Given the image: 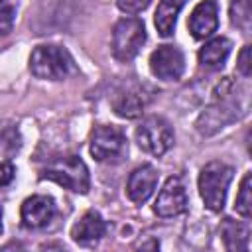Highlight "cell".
Listing matches in <instances>:
<instances>
[{
    "mask_svg": "<svg viewBox=\"0 0 252 252\" xmlns=\"http://www.w3.org/2000/svg\"><path fill=\"white\" fill-rule=\"evenodd\" d=\"M238 91H240V87L228 77L217 87V91L213 93L211 104L199 114L197 124H195L197 132L201 136L217 134L219 130H222L230 122L238 120L246 112V104H240V98L236 94Z\"/></svg>",
    "mask_w": 252,
    "mask_h": 252,
    "instance_id": "1",
    "label": "cell"
},
{
    "mask_svg": "<svg viewBox=\"0 0 252 252\" xmlns=\"http://www.w3.org/2000/svg\"><path fill=\"white\" fill-rule=\"evenodd\" d=\"M30 71L43 81H61L77 73L71 53L61 45H37L30 55Z\"/></svg>",
    "mask_w": 252,
    "mask_h": 252,
    "instance_id": "2",
    "label": "cell"
},
{
    "mask_svg": "<svg viewBox=\"0 0 252 252\" xmlns=\"http://www.w3.org/2000/svg\"><path fill=\"white\" fill-rule=\"evenodd\" d=\"M43 179H51L73 193H87L91 187V175L85 161L75 154H63L47 161L41 169Z\"/></svg>",
    "mask_w": 252,
    "mask_h": 252,
    "instance_id": "3",
    "label": "cell"
},
{
    "mask_svg": "<svg viewBox=\"0 0 252 252\" xmlns=\"http://www.w3.org/2000/svg\"><path fill=\"white\" fill-rule=\"evenodd\" d=\"M232 167L222 161H209L199 173V193L205 207L213 213L222 211L226 191L232 181Z\"/></svg>",
    "mask_w": 252,
    "mask_h": 252,
    "instance_id": "4",
    "label": "cell"
},
{
    "mask_svg": "<svg viewBox=\"0 0 252 252\" xmlns=\"http://www.w3.org/2000/svg\"><path fill=\"white\" fill-rule=\"evenodd\" d=\"M146 41V28L138 18H120L112 28V55L118 61H130Z\"/></svg>",
    "mask_w": 252,
    "mask_h": 252,
    "instance_id": "5",
    "label": "cell"
},
{
    "mask_svg": "<svg viewBox=\"0 0 252 252\" xmlns=\"http://www.w3.org/2000/svg\"><path fill=\"white\" fill-rule=\"evenodd\" d=\"M136 142L140 150L152 156H163L173 146V130L169 122L161 116H148L136 128Z\"/></svg>",
    "mask_w": 252,
    "mask_h": 252,
    "instance_id": "6",
    "label": "cell"
},
{
    "mask_svg": "<svg viewBox=\"0 0 252 252\" xmlns=\"http://www.w3.org/2000/svg\"><path fill=\"white\" fill-rule=\"evenodd\" d=\"M128 152V142L118 126H96L91 134V156L96 161H120Z\"/></svg>",
    "mask_w": 252,
    "mask_h": 252,
    "instance_id": "7",
    "label": "cell"
},
{
    "mask_svg": "<svg viewBox=\"0 0 252 252\" xmlns=\"http://www.w3.org/2000/svg\"><path fill=\"white\" fill-rule=\"evenodd\" d=\"M150 98H152V94L144 85L134 83V81H126L112 93L110 106L120 118L132 120V118L142 116Z\"/></svg>",
    "mask_w": 252,
    "mask_h": 252,
    "instance_id": "8",
    "label": "cell"
},
{
    "mask_svg": "<svg viewBox=\"0 0 252 252\" xmlns=\"http://www.w3.org/2000/svg\"><path fill=\"white\" fill-rule=\"evenodd\" d=\"M150 71L161 81H177L185 71V57L177 45H159L150 55Z\"/></svg>",
    "mask_w": 252,
    "mask_h": 252,
    "instance_id": "9",
    "label": "cell"
},
{
    "mask_svg": "<svg viewBox=\"0 0 252 252\" xmlns=\"http://www.w3.org/2000/svg\"><path fill=\"white\" fill-rule=\"evenodd\" d=\"M185 209H187V191L183 181L179 177H167V181L163 183V187L156 197L154 213L161 219H169L185 213Z\"/></svg>",
    "mask_w": 252,
    "mask_h": 252,
    "instance_id": "10",
    "label": "cell"
},
{
    "mask_svg": "<svg viewBox=\"0 0 252 252\" xmlns=\"http://www.w3.org/2000/svg\"><path fill=\"white\" fill-rule=\"evenodd\" d=\"M55 201L49 195H32L22 203L20 217L26 228H41L55 217Z\"/></svg>",
    "mask_w": 252,
    "mask_h": 252,
    "instance_id": "11",
    "label": "cell"
},
{
    "mask_svg": "<svg viewBox=\"0 0 252 252\" xmlns=\"http://www.w3.org/2000/svg\"><path fill=\"white\" fill-rule=\"evenodd\" d=\"M187 26H189V32L195 39H205V37H211L217 28H219V8H217V2L215 0H201L189 20H187Z\"/></svg>",
    "mask_w": 252,
    "mask_h": 252,
    "instance_id": "12",
    "label": "cell"
},
{
    "mask_svg": "<svg viewBox=\"0 0 252 252\" xmlns=\"http://www.w3.org/2000/svg\"><path fill=\"white\" fill-rule=\"evenodd\" d=\"M158 185V171L154 165L150 163H144L140 167H136L130 175H128V183H126V195L132 203L136 205H142L146 203L154 189Z\"/></svg>",
    "mask_w": 252,
    "mask_h": 252,
    "instance_id": "13",
    "label": "cell"
},
{
    "mask_svg": "<svg viewBox=\"0 0 252 252\" xmlns=\"http://www.w3.org/2000/svg\"><path fill=\"white\" fill-rule=\"evenodd\" d=\"M106 232V222L96 211H87L71 228V238L79 246H94Z\"/></svg>",
    "mask_w": 252,
    "mask_h": 252,
    "instance_id": "14",
    "label": "cell"
},
{
    "mask_svg": "<svg viewBox=\"0 0 252 252\" xmlns=\"http://www.w3.org/2000/svg\"><path fill=\"white\" fill-rule=\"evenodd\" d=\"M220 236L224 242V248L230 252H246L250 244V226L248 222L224 219L220 224Z\"/></svg>",
    "mask_w": 252,
    "mask_h": 252,
    "instance_id": "15",
    "label": "cell"
},
{
    "mask_svg": "<svg viewBox=\"0 0 252 252\" xmlns=\"http://www.w3.org/2000/svg\"><path fill=\"white\" fill-rule=\"evenodd\" d=\"M232 49V41L228 37H213L211 41H207L201 51H199V63L205 69H219L224 65L228 53Z\"/></svg>",
    "mask_w": 252,
    "mask_h": 252,
    "instance_id": "16",
    "label": "cell"
},
{
    "mask_svg": "<svg viewBox=\"0 0 252 252\" xmlns=\"http://www.w3.org/2000/svg\"><path fill=\"white\" fill-rule=\"evenodd\" d=\"M187 0H161L156 8V14H154V24L159 32V35L163 37H169L175 30V22H177V16L181 12V8L185 6Z\"/></svg>",
    "mask_w": 252,
    "mask_h": 252,
    "instance_id": "17",
    "label": "cell"
},
{
    "mask_svg": "<svg viewBox=\"0 0 252 252\" xmlns=\"http://www.w3.org/2000/svg\"><path fill=\"white\" fill-rule=\"evenodd\" d=\"M230 22L240 32H244V33L250 32V26H252L250 0H232L230 2Z\"/></svg>",
    "mask_w": 252,
    "mask_h": 252,
    "instance_id": "18",
    "label": "cell"
},
{
    "mask_svg": "<svg viewBox=\"0 0 252 252\" xmlns=\"http://www.w3.org/2000/svg\"><path fill=\"white\" fill-rule=\"evenodd\" d=\"M20 146H22V138L18 128L10 122H0V154L12 156L20 150Z\"/></svg>",
    "mask_w": 252,
    "mask_h": 252,
    "instance_id": "19",
    "label": "cell"
},
{
    "mask_svg": "<svg viewBox=\"0 0 252 252\" xmlns=\"http://www.w3.org/2000/svg\"><path fill=\"white\" fill-rule=\"evenodd\" d=\"M250 189H252V175L250 173H244V177L240 181V187H238L236 201H234V209H236V213L242 219H250V213H252V195H250Z\"/></svg>",
    "mask_w": 252,
    "mask_h": 252,
    "instance_id": "20",
    "label": "cell"
},
{
    "mask_svg": "<svg viewBox=\"0 0 252 252\" xmlns=\"http://www.w3.org/2000/svg\"><path fill=\"white\" fill-rule=\"evenodd\" d=\"M16 20V8L14 6H0V35L8 33Z\"/></svg>",
    "mask_w": 252,
    "mask_h": 252,
    "instance_id": "21",
    "label": "cell"
},
{
    "mask_svg": "<svg viewBox=\"0 0 252 252\" xmlns=\"http://www.w3.org/2000/svg\"><path fill=\"white\" fill-rule=\"evenodd\" d=\"M236 69H238V73H240L244 79H248V77H250V73H252L250 45H244V47L240 49V53H238V61H236Z\"/></svg>",
    "mask_w": 252,
    "mask_h": 252,
    "instance_id": "22",
    "label": "cell"
},
{
    "mask_svg": "<svg viewBox=\"0 0 252 252\" xmlns=\"http://www.w3.org/2000/svg\"><path fill=\"white\" fill-rule=\"evenodd\" d=\"M116 6L126 14H140L150 6V0H116Z\"/></svg>",
    "mask_w": 252,
    "mask_h": 252,
    "instance_id": "23",
    "label": "cell"
},
{
    "mask_svg": "<svg viewBox=\"0 0 252 252\" xmlns=\"http://www.w3.org/2000/svg\"><path fill=\"white\" fill-rule=\"evenodd\" d=\"M14 173H16L14 165H12L10 161H2V159H0V189L12 183Z\"/></svg>",
    "mask_w": 252,
    "mask_h": 252,
    "instance_id": "24",
    "label": "cell"
},
{
    "mask_svg": "<svg viewBox=\"0 0 252 252\" xmlns=\"http://www.w3.org/2000/svg\"><path fill=\"white\" fill-rule=\"evenodd\" d=\"M0 234H2V209H0Z\"/></svg>",
    "mask_w": 252,
    "mask_h": 252,
    "instance_id": "25",
    "label": "cell"
},
{
    "mask_svg": "<svg viewBox=\"0 0 252 252\" xmlns=\"http://www.w3.org/2000/svg\"><path fill=\"white\" fill-rule=\"evenodd\" d=\"M2 2H4V0H0V4H2Z\"/></svg>",
    "mask_w": 252,
    "mask_h": 252,
    "instance_id": "26",
    "label": "cell"
}]
</instances>
